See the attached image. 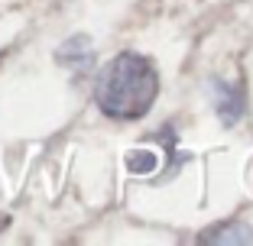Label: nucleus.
Instances as JSON below:
<instances>
[{
    "label": "nucleus",
    "instance_id": "nucleus-4",
    "mask_svg": "<svg viewBox=\"0 0 253 246\" xmlns=\"http://www.w3.org/2000/svg\"><path fill=\"white\" fill-rule=\"evenodd\" d=\"M214 233H205V243H250L253 240V233H250V227H244V224H224V227H211Z\"/></svg>",
    "mask_w": 253,
    "mask_h": 246
},
{
    "label": "nucleus",
    "instance_id": "nucleus-1",
    "mask_svg": "<svg viewBox=\"0 0 253 246\" xmlns=\"http://www.w3.org/2000/svg\"><path fill=\"white\" fill-rule=\"evenodd\" d=\"M159 94V75L140 52H120L104 65L94 84V101L111 120H140L153 110Z\"/></svg>",
    "mask_w": 253,
    "mask_h": 246
},
{
    "label": "nucleus",
    "instance_id": "nucleus-2",
    "mask_svg": "<svg viewBox=\"0 0 253 246\" xmlns=\"http://www.w3.org/2000/svg\"><path fill=\"white\" fill-rule=\"evenodd\" d=\"M211 91V104H214V113L227 123V127H234L240 117H244L247 104H244V91H240V84H227L221 81V78H214V81L208 84Z\"/></svg>",
    "mask_w": 253,
    "mask_h": 246
},
{
    "label": "nucleus",
    "instance_id": "nucleus-3",
    "mask_svg": "<svg viewBox=\"0 0 253 246\" xmlns=\"http://www.w3.org/2000/svg\"><path fill=\"white\" fill-rule=\"evenodd\" d=\"M55 62L59 65H68L75 71H91V62H94V49H91V39L88 36H72L59 45V52H55Z\"/></svg>",
    "mask_w": 253,
    "mask_h": 246
}]
</instances>
